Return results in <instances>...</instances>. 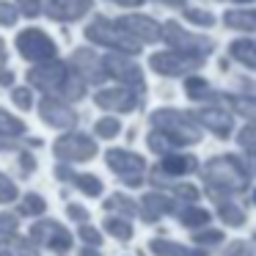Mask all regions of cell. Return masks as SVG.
Wrapping results in <instances>:
<instances>
[{
	"mask_svg": "<svg viewBox=\"0 0 256 256\" xmlns=\"http://www.w3.org/2000/svg\"><path fill=\"white\" fill-rule=\"evenodd\" d=\"M28 86L44 91V94H50V96H61V100H66V102L83 100L86 88H88V83H86L69 64L58 61V58L34 64L30 72H28Z\"/></svg>",
	"mask_w": 256,
	"mask_h": 256,
	"instance_id": "6da1fadb",
	"label": "cell"
},
{
	"mask_svg": "<svg viewBox=\"0 0 256 256\" xmlns=\"http://www.w3.org/2000/svg\"><path fill=\"white\" fill-rule=\"evenodd\" d=\"M152 127L160 130L162 135L174 140V146H188L201 140V127L193 113L174 110V108H160L152 113Z\"/></svg>",
	"mask_w": 256,
	"mask_h": 256,
	"instance_id": "7a4b0ae2",
	"label": "cell"
},
{
	"mask_svg": "<svg viewBox=\"0 0 256 256\" xmlns=\"http://www.w3.org/2000/svg\"><path fill=\"white\" fill-rule=\"evenodd\" d=\"M204 179H206V184H210L212 198H218V196L237 193V190L245 188V168L240 166V160L232 154L215 157V160L206 162Z\"/></svg>",
	"mask_w": 256,
	"mask_h": 256,
	"instance_id": "3957f363",
	"label": "cell"
},
{
	"mask_svg": "<svg viewBox=\"0 0 256 256\" xmlns=\"http://www.w3.org/2000/svg\"><path fill=\"white\" fill-rule=\"evenodd\" d=\"M86 39L96 47H108L113 52H124V56H135L140 52V42H135L130 34H124L116 25V20L108 17H94L88 25H86Z\"/></svg>",
	"mask_w": 256,
	"mask_h": 256,
	"instance_id": "277c9868",
	"label": "cell"
},
{
	"mask_svg": "<svg viewBox=\"0 0 256 256\" xmlns=\"http://www.w3.org/2000/svg\"><path fill=\"white\" fill-rule=\"evenodd\" d=\"M14 47H17V52L28 64H42V61H52V58H58V44L52 42V36H47L42 28L20 30L17 39H14Z\"/></svg>",
	"mask_w": 256,
	"mask_h": 256,
	"instance_id": "5b68a950",
	"label": "cell"
},
{
	"mask_svg": "<svg viewBox=\"0 0 256 256\" xmlns=\"http://www.w3.org/2000/svg\"><path fill=\"white\" fill-rule=\"evenodd\" d=\"M206 58L204 56H190V52H179V50H166V52H154L149 58V66L162 78H182V74H196L204 66Z\"/></svg>",
	"mask_w": 256,
	"mask_h": 256,
	"instance_id": "8992f818",
	"label": "cell"
},
{
	"mask_svg": "<svg viewBox=\"0 0 256 256\" xmlns=\"http://www.w3.org/2000/svg\"><path fill=\"white\" fill-rule=\"evenodd\" d=\"M162 42H166L171 50H179V52H190V56H210L212 47H215V42L206 39V36L201 34H190V30H184L179 22H174V20H168L166 25H162Z\"/></svg>",
	"mask_w": 256,
	"mask_h": 256,
	"instance_id": "52a82bcc",
	"label": "cell"
},
{
	"mask_svg": "<svg viewBox=\"0 0 256 256\" xmlns=\"http://www.w3.org/2000/svg\"><path fill=\"white\" fill-rule=\"evenodd\" d=\"M102 66H105V74L113 78L118 86H127V88H135L144 94L146 83H144V72L140 66L132 61V56H124V52H108L102 56Z\"/></svg>",
	"mask_w": 256,
	"mask_h": 256,
	"instance_id": "ba28073f",
	"label": "cell"
},
{
	"mask_svg": "<svg viewBox=\"0 0 256 256\" xmlns=\"http://www.w3.org/2000/svg\"><path fill=\"white\" fill-rule=\"evenodd\" d=\"M94 102L102 108V110H110V113H130V110H138L144 96L140 91L127 88V86H116V88H102L94 94Z\"/></svg>",
	"mask_w": 256,
	"mask_h": 256,
	"instance_id": "9c48e42d",
	"label": "cell"
},
{
	"mask_svg": "<svg viewBox=\"0 0 256 256\" xmlns=\"http://www.w3.org/2000/svg\"><path fill=\"white\" fill-rule=\"evenodd\" d=\"M52 152H56V157L64 162H80V160H91V157L96 154V144L83 132H69V135H64V138L56 140Z\"/></svg>",
	"mask_w": 256,
	"mask_h": 256,
	"instance_id": "30bf717a",
	"label": "cell"
},
{
	"mask_svg": "<svg viewBox=\"0 0 256 256\" xmlns=\"http://www.w3.org/2000/svg\"><path fill=\"white\" fill-rule=\"evenodd\" d=\"M116 25L140 44H154L162 39V25L154 22L152 17H144V14H124L116 20Z\"/></svg>",
	"mask_w": 256,
	"mask_h": 256,
	"instance_id": "8fae6325",
	"label": "cell"
},
{
	"mask_svg": "<svg viewBox=\"0 0 256 256\" xmlns=\"http://www.w3.org/2000/svg\"><path fill=\"white\" fill-rule=\"evenodd\" d=\"M108 166H110V171H116L127 184L135 188V184H140L146 162H144V157L132 154V152H127V149H110L108 152Z\"/></svg>",
	"mask_w": 256,
	"mask_h": 256,
	"instance_id": "7c38bea8",
	"label": "cell"
},
{
	"mask_svg": "<svg viewBox=\"0 0 256 256\" xmlns=\"http://www.w3.org/2000/svg\"><path fill=\"white\" fill-rule=\"evenodd\" d=\"M39 113H42V118H44L47 127H56V130H69V127L78 124L74 108L69 105L66 100H61V96L47 94L44 100H42V105H39Z\"/></svg>",
	"mask_w": 256,
	"mask_h": 256,
	"instance_id": "4fadbf2b",
	"label": "cell"
},
{
	"mask_svg": "<svg viewBox=\"0 0 256 256\" xmlns=\"http://www.w3.org/2000/svg\"><path fill=\"white\" fill-rule=\"evenodd\" d=\"M69 66H72L88 86H94V83L100 86L102 80L108 78L105 66H102V58L96 56L94 50H88V47H78V50L72 52V58H69Z\"/></svg>",
	"mask_w": 256,
	"mask_h": 256,
	"instance_id": "5bb4252c",
	"label": "cell"
},
{
	"mask_svg": "<svg viewBox=\"0 0 256 256\" xmlns=\"http://www.w3.org/2000/svg\"><path fill=\"white\" fill-rule=\"evenodd\" d=\"M42 8L56 22H78L94 8V0H47Z\"/></svg>",
	"mask_w": 256,
	"mask_h": 256,
	"instance_id": "9a60e30c",
	"label": "cell"
},
{
	"mask_svg": "<svg viewBox=\"0 0 256 256\" xmlns=\"http://www.w3.org/2000/svg\"><path fill=\"white\" fill-rule=\"evenodd\" d=\"M193 116L198 124H204L206 130H212L218 138H228V135H232V116H228L226 110H220L218 105L215 108H201Z\"/></svg>",
	"mask_w": 256,
	"mask_h": 256,
	"instance_id": "2e32d148",
	"label": "cell"
},
{
	"mask_svg": "<svg viewBox=\"0 0 256 256\" xmlns=\"http://www.w3.org/2000/svg\"><path fill=\"white\" fill-rule=\"evenodd\" d=\"M223 22L232 30H245V34H256V12L254 8H232L223 14Z\"/></svg>",
	"mask_w": 256,
	"mask_h": 256,
	"instance_id": "e0dca14e",
	"label": "cell"
},
{
	"mask_svg": "<svg viewBox=\"0 0 256 256\" xmlns=\"http://www.w3.org/2000/svg\"><path fill=\"white\" fill-rule=\"evenodd\" d=\"M228 56L234 61H240L242 66L248 69H256V36L254 39H237L228 44Z\"/></svg>",
	"mask_w": 256,
	"mask_h": 256,
	"instance_id": "ac0fdd59",
	"label": "cell"
},
{
	"mask_svg": "<svg viewBox=\"0 0 256 256\" xmlns=\"http://www.w3.org/2000/svg\"><path fill=\"white\" fill-rule=\"evenodd\" d=\"M196 168V160L188 154H166V160H162L160 171L171 174V176H179V174H190Z\"/></svg>",
	"mask_w": 256,
	"mask_h": 256,
	"instance_id": "d6986e66",
	"label": "cell"
},
{
	"mask_svg": "<svg viewBox=\"0 0 256 256\" xmlns=\"http://www.w3.org/2000/svg\"><path fill=\"white\" fill-rule=\"evenodd\" d=\"M184 91H188V96L196 102H204V100H212V96H215V91L210 88V83H206L204 78H198V74H190V78L184 80Z\"/></svg>",
	"mask_w": 256,
	"mask_h": 256,
	"instance_id": "ffe728a7",
	"label": "cell"
},
{
	"mask_svg": "<svg viewBox=\"0 0 256 256\" xmlns=\"http://www.w3.org/2000/svg\"><path fill=\"white\" fill-rule=\"evenodd\" d=\"M182 12H184V20H188V22H193V25H198V28H212V25H215V14L204 12V8L184 6Z\"/></svg>",
	"mask_w": 256,
	"mask_h": 256,
	"instance_id": "44dd1931",
	"label": "cell"
},
{
	"mask_svg": "<svg viewBox=\"0 0 256 256\" xmlns=\"http://www.w3.org/2000/svg\"><path fill=\"white\" fill-rule=\"evenodd\" d=\"M12 102L20 110H30V108H34V91H30V86H17V88H12Z\"/></svg>",
	"mask_w": 256,
	"mask_h": 256,
	"instance_id": "7402d4cb",
	"label": "cell"
},
{
	"mask_svg": "<svg viewBox=\"0 0 256 256\" xmlns=\"http://www.w3.org/2000/svg\"><path fill=\"white\" fill-rule=\"evenodd\" d=\"M149 149L157 152V154H168V152L174 149V140L168 138V135H162L160 130H152L149 132Z\"/></svg>",
	"mask_w": 256,
	"mask_h": 256,
	"instance_id": "603a6c76",
	"label": "cell"
},
{
	"mask_svg": "<svg viewBox=\"0 0 256 256\" xmlns=\"http://www.w3.org/2000/svg\"><path fill=\"white\" fill-rule=\"evenodd\" d=\"M74 182H78V188L83 190V193H88V196H100L102 193V182L96 176H91V174H80V176H74Z\"/></svg>",
	"mask_w": 256,
	"mask_h": 256,
	"instance_id": "cb8c5ba5",
	"label": "cell"
},
{
	"mask_svg": "<svg viewBox=\"0 0 256 256\" xmlns=\"http://www.w3.org/2000/svg\"><path fill=\"white\" fill-rule=\"evenodd\" d=\"M96 135H100V138H116L118 135V130H122V124H118V118H100V122H96Z\"/></svg>",
	"mask_w": 256,
	"mask_h": 256,
	"instance_id": "d4e9b609",
	"label": "cell"
},
{
	"mask_svg": "<svg viewBox=\"0 0 256 256\" xmlns=\"http://www.w3.org/2000/svg\"><path fill=\"white\" fill-rule=\"evenodd\" d=\"M20 20V12L14 3H6V0H0V25L3 28H12V25H17Z\"/></svg>",
	"mask_w": 256,
	"mask_h": 256,
	"instance_id": "484cf974",
	"label": "cell"
},
{
	"mask_svg": "<svg viewBox=\"0 0 256 256\" xmlns=\"http://www.w3.org/2000/svg\"><path fill=\"white\" fill-rule=\"evenodd\" d=\"M14 6L22 17H39L42 14V0H14Z\"/></svg>",
	"mask_w": 256,
	"mask_h": 256,
	"instance_id": "4316f807",
	"label": "cell"
},
{
	"mask_svg": "<svg viewBox=\"0 0 256 256\" xmlns=\"http://www.w3.org/2000/svg\"><path fill=\"white\" fill-rule=\"evenodd\" d=\"M240 146L242 149H248L250 154H256V127H245V130H240Z\"/></svg>",
	"mask_w": 256,
	"mask_h": 256,
	"instance_id": "83f0119b",
	"label": "cell"
},
{
	"mask_svg": "<svg viewBox=\"0 0 256 256\" xmlns=\"http://www.w3.org/2000/svg\"><path fill=\"white\" fill-rule=\"evenodd\" d=\"M220 215H223L226 223H242L245 220V212L240 210V206H234V204H220Z\"/></svg>",
	"mask_w": 256,
	"mask_h": 256,
	"instance_id": "f1b7e54d",
	"label": "cell"
},
{
	"mask_svg": "<svg viewBox=\"0 0 256 256\" xmlns=\"http://www.w3.org/2000/svg\"><path fill=\"white\" fill-rule=\"evenodd\" d=\"M14 196H17V188H14V182L8 176H3L0 174V201H12Z\"/></svg>",
	"mask_w": 256,
	"mask_h": 256,
	"instance_id": "f546056e",
	"label": "cell"
},
{
	"mask_svg": "<svg viewBox=\"0 0 256 256\" xmlns=\"http://www.w3.org/2000/svg\"><path fill=\"white\" fill-rule=\"evenodd\" d=\"M206 218H210V215H206L204 210H193V206L182 212V220L190 223V226H196V223H206Z\"/></svg>",
	"mask_w": 256,
	"mask_h": 256,
	"instance_id": "4dcf8cb0",
	"label": "cell"
},
{
	"mask_svg": "<svg viewBox=\"0 0 256 256\" xmlns=\"http://www.w3.org/2000/svg\"><path fill=\"white\" fill-rule=\"evenodd\" d=\"M42 210H44V201L39 196H28L25 198V212H42Z\"/></svg>",
	"mask_w": 256,
	"mask_h": 256,
	"instance_id": "1f68e13d",
	"label": "cell"
},
{
	"mask_svg": "<svg viewBox=\"0 0 256 256\" xmlns=\"http://www.w3.org/2000/svg\"><path fill=\"white\" fill-rule=\"evenodd\" d=\"M0 86H3V88L14 86V72H12V69H3V66H0Z\"/></svg>",
	"mask_w": 256,
	"mask_h": 256,
	"instance_id": "d6a6232c",
	"label": "cell"
},
{
	"mask_svg": "<svg viewBox=\"0 0 256 256\" xmlns=\"http://www.w3.org/2000/svg\"><path fill=\"white\" fill-rule=\"evenodd\" d=\"M110 3H116V6H124V8H138V6H144L146 0H110Z\"/></svg>",
	"mask_w": 256,
	"mask_h": 256,
	"instance_id": "836d02e7",
	"label": "cell"
},
{
	"mask_svg": "<svg viewBox=\"0 0 256 256\" xmlns=\"http://www.w3.org/2000/svg\"><path fill=\"white\" fill-rule=\"evenodd\" d=\"M157 3H166V6H176V8H184V0H157Z\"/></svg>",
	"mask_w": 256,
	"mask_h": 256,
	"instance_id": "e575fe53",
	"label": "cell"
},
{
	"mask_svg": "<svg viewBox=\"0 0 256 256\" xmlns=\"http://www.w3.org/2000/svg\"><path fill=\"white\" fill-rule=\"evenodd\" d=\"M6 56H8V52H6V44H3V39H0V64L6 61Z\"/></svg>",
	"mask_w": 256,
	"mask_h": 256,
	"instance_id": "d590c367",
	"label": "cell"
},
{
	"mask_svg": "<svg viewBox=\"0 0 256 256\" xmlns=\"http://www.w3.org/2000/svg\"><path fill=\"white\" fill-rule=\"evenodd\" d=\"M232 3H250V0H232Z\"/></svg>",
	"mask_w": 256,
	"mask_h": 256,
	"instance_id": "8d00e7d4",
	"label": "cell"
},
{
	"mask_svg": "<svg viewBox=\"0 0 256 256\" xmlns=\"http://www.w3.org/2000/svg\"><path fill=\"white\" fill-rule=\"evenodd\" d=\"M254 201H256V193H254Z\"/></svg>",
	"mask_w": 256,
	"mask_h": 256,
	"instance_id": "74e56055",
	"label": "cell"
}]
</instances>
